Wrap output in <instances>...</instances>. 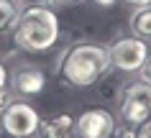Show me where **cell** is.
<instances>
[{"mask_svg":"<svg viewBox=\"0 0 151 138\" xmlns=\"http://www.w3.org/2000/svg\"><path fill=\"white\" fill-rule=\"evenodd\" d=\"M13 39L23 51H46L59 39V18L46 5H31L21 10V18L13 28Z\"/></svg>","mask_w":151,"mask_h":138,"instance_id":"obj_1","label":"cell"},{"mask_svg":"<svg viewBox=\"0 0 151 138\" xmlns=\"http://www.w3.org/2000/svg\"><path fill=\"white\" fill-rule=\"evenodd\" d=\"M110 51L100 44H77L67 51L62 64V77L72 87H92L110 69Z\"/></svg>","mask_w":151,"mask_h":138,"instance_id":"obj_2","label":"cell"},{"mask_svg":"<svg viewBox=\"0 0 151 138\" xmlns=\"http://www.w3.org/2000/svg\"><path fill=\"white\" fill-rule=\"evenodd\" d=\"M118 115L128 125H141L146 118H151V84L149 82L138 79L120 89Z\"/></svg>","mask_w":151,"mask_h":138,"instance_id":"obj_3","label":"cell"},{"mask_svg":"<svg viewBox=\"0 0 151 138\" xmlns=\"http://www.w3.org/2000/svg\"><path fill=\"white\" fill-rule=\"evenodd\" d=\"M41 115L39 110L23 100H13L3 113H0V130L10 138H33L39 133Z\"/></svg>","mask_w":151,"mask_h":138,"instance_id":"obj_4","label":"cell"},{"mask_svg":"<svg viewBox=\"0 0 151 138\" xmlns=\"http://www.w3.org/2000/svg\"><path fill=\"white\" fill-rule=\"evenodd\" d=\"M108 51H110V64L118 72H126V74H136L149 59V44L136 39V36L115 39L108 46Z\"/></svg>","mask_w":151,"mask_h":138,"instance_id":"obj_5","label":"cell"},{"mask_svg":"<svg viewBox=\"0 0 151 138\" xmlns=\"http://www.w3.org/2000/svg\"><path fill=\"white\" fill-rule=\"evenodd\" d=\"M115 115L105 107H92L74 118V138H110L115 130Z\"/></svg>","mask_w":151,"mask_h":138,"instance_id":"obj_6","label":"cell"},{"mask_svg":"<svg viewBox=\"0 0 151 138\" xmlns=\"http://www.w3.org/2000/svg\"><path fill=\"white\" fill-rule=\"evenodd\" d=\"M10 84H13V92L16 95H21V97H33V95H41L44 92V87H46V74L36 64H21L10 74Z\"/></svg>","mask_w":151,"mask_h":138,"instance_id":"obj_7","label":"cell"},{"mask_svg":"<svg viewBox=\"0 0 151 138\" xmlns=\"http://www.w3.org/2000/svg\"><path fill=\"white\" fill-rule=\"evenodd\" d=\"M39 138H74V118L69 113H56L49 118H41Z\"/></svg>","mask_w":151,"mask_h":138,"instance_id":"obj_8","label":"cell"},{"mask_svg":"<svg viewBox=\"0 0 151 138\" xmlns=\"http://www.w3.org/2000/svg\"><path fill=\"white\" fill-rule=\"evenodd\" d=\"M131 33L141 41H151V5H141L131 13Z\"/></svg>","mask_w":151,"mask_h":138,"instance_id":"obj_9","label":"cell"},{"mask_svg":"<svg viewBox=\"0 0 151 138\" xmlns=\"http://www.w3.org/2000/svg\"><path fill=\"white\" fill-rule=\"evenodd\" d=\"M18 18H21V8L16 5V0H0V36L13 31Z\"/></svg>","mask_w":151,"mask_h":138,"instance_id":"obj_10","label":"cell"},{"mask_svg":"<svg viewBox=\"0 0 151 138\" xmlns=\"http://www.w3.org/2000/svg\"><path fill=\"white\" fill-rule=\"evenodd\" d=\"M110 138H136V125H128V123L115 125V130H113Z\"/></svg>","mask_w":151,"mask_h":138,"instance_id":"obj_11","label":"cell"},{"mask_svg":"<svg viewBox=\"0 0 151 138\" xmlns=\"http://www.w3.org/2000/svg\"><path fill=\"white\" fill-rule=\"evenodd\" d=\"M136 138H151V118H146L141 125H136Z\"/></svg>","mask_w":151,"mask_h":138,"instance_id":"obj_12","label":"cell"},{"mask_svg":"<svg viewBox=\"0 0 151 138\" xmlns=\"http://www.w3.org/2000/svg\"><path fill=\"white\" fill-rule=\"evenodd\" d=\"M138 72H141V79L151 84V59H146V64H143L141 69H138Z\"/></svg>","mask_w":151,"mask_h":138,"instance_id":"obj_13","label":"cell"},{"mask_svg":"<svg viewBox=\"0 0 151 138\" xmlns=\"http://www.w3.org/2000/svg\"><path fill=\"white\" fill-rule=\"evenodd\" d=\"M5 87H8V69L0 64V92H3Z\"/></svg>","mask_w":151,"mask_h":138,"instance_id":"obj_14","label":"cell"},{"mask_svg":"<svg viewBox=\"0 0 151 138\" xmlns=\"http://www.w3.org/2000/svg\"><path fill=\"white\" fill-rule=\"evenodd\" d=\"M95 5H100V8H110V5H115L118 0H92Z\"/></svg>","mask_w":151,"mask_h":138,"instance_id":"obj_15","label":"cell"},{"mask_svg":"<svg viewBox=\"0 0 151 138\" xmlns=\"http://www.w3.org/2000/svg\"><path fill=\"white\" fill-rule=\"evenodd\" d=\"M126 3H131L133 8H141V5H151V0H126Z\"/></svg>","mask_w":151,"mask_h":138,"instance_id":"obj_16","label":"cell"},{"mask_svg":"<svg viewBox=\"0 0 151 138\" xmlns=\"http://www.w3.org/2000/svg\"><path fill=\"white\" fill-rule=\"evenodd\" d=\"M64 3H77V0H56V5H64Z\"/></svg>","mask_w":151,"mask_h":138,"instance_id":"obj_17","label":"cell"}]
</instances>
